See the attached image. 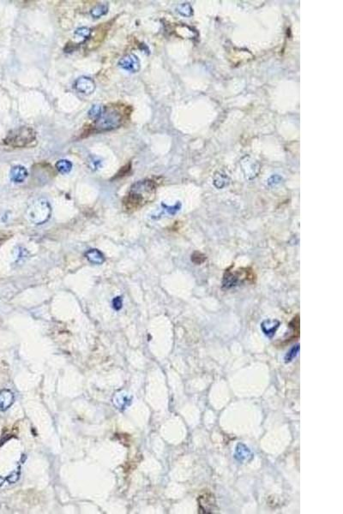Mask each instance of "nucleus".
Instances as JSON below:
<instances>
[{"label":"nucleus","instance_id":"f257e3e1","mask_svg":"<svg viewBox=\"0 0 343 514\" xmlns=\"http://www.w3.org/2000/svg\"><path fill=\"white\" fill-rule=\"evenodd\" d=\"M156 184L151 179L135 183L123 200V207L128 213L139 210L156 197Z\"/></svg>","mask_w":343,"mask_h":514},{"label":"nucleus","instance_id":"f03ea898","mask_svg":"<svg viewBox=\"0 0 343 514\" xmlns=\"http://www.w3.org/2000/svg\"><path fill=\"white\" fill-rule=\"evenodd\" d=\"M126 112L121 107H103V111L94 123L96 132L111 131L120 127L126 119Z\"/></svg>","mask_w":343,"mask_h":514},{"label":"nucleus","instance_id":"7ed1b4c3","mask_svg":"<svg viewBox=\"0 0 343 514\" xmlns=\"http://www.w3.org/2000/svg\"><path fill=\"white\" fill-rule=\"evenodd\" d=\"M36 141V133L32 128L19 127L10 131L6 138L4 139V144L6 147L13 148H22L31 146Z\"/></svg>","mask_w":343,"mask_h":514},{"label":"nucleus","instance_id":"20e7f679","mask_svg":"<svg viewBox=\"0 0 343 514\" xmlns=\"http://www.w3.org/2000/svg\"><path fill=\"white\" fill-rule=\"evenodd\" d=\"M255 275L250 269H241L236 271L227 270L223 277L222 286L225 289H230L244 282H253Z\"/></svg>","mask_w":343,"mask_h":514},{"label":"nucleus","instance_id":"39448f33","mask_svg":"<svg viewBox=\"0 0 343 514\" xmlns=\"http://www.w3.org/2000/svg\"><path fill=\"white\" fill-rule=\"evenodd\" d=\"M51 215V207L46 200H39L29 208V220L35 224H43Z\"/></svg>","mask_w":343,"mask_h":514},{"label":"nucleus","instance_id":"423d86ee","mask_svg":"<svg viewBox=\"0 0 343 514\" xmlns=\"http://www.w3.org/2000/svg\"><path fill=\"white\" fill-rule=\"evenodd\" d=\"M118 66L121 69L126 70L128 72L136 73L139 72L140 69V60L139 57L135 54H127L118 61Z\"/></svg>","mask_w":343,"mask_h":514},{"label":"nucleus","instance_id":"0eeeda50","mask_svg":"<svg viewBox=\"0 0 343 514\" xmlns=\"http://www.w3.org/2000/svg\"><path fill=\"white\" fill-rule=\"evenodd\" d=\"M74 88L78 92L81 93L85 96H90L95 92L96 85H95V81L90 77L81 76L76 80Z\"/></svg>","mask_w":343,"mask_h":514},{"label":"nucleus","instance_id":"6e6552de","mask_svg":"<svg viewBox=\"0 0 343 514\" xmlns=\"http://www.w3.org/2000/svg\"><path fill=\"white\" fill-rule=\"evenodd\" d=\"M11 180L16 184H21L25 181L28 177V170L23 165H15L11 170Z\"/></svg>","mask_w":343,"mask_h":514},{"label":"nucleus","instance_id":"1a4fd4ad","mask_svg":"<svg viewBox=\"0 0 343 514\" xmlns=\"http://www.w3.org/2000/svg\"><path fill=\"white\" fill-rule=\"evenodd\" d=\"M14 401V396L12 392L4 390L0 392V410H6L12 405Z\"/></svg>","mask_w":343,"mask_h":514},{"label":"nucleus","instance_id":"9d476101","mask_svg":"<svg viewBox=\"0 0 343 514\" xmlns=\"http://www.w3.org/2000/svg\"><path fill=\"white\" fill-rule=\"evenodd\" d=\"M86 257L88 260L93 264H102L105 262V257L98 249H90L86 253Z\"/></svg>","mask_w":343,"mask_h":514},{"label":"nucleus","instance_id":"9b49d317","mask_svg":"<svg viewBox=\"0 0 343 514\" xmlns=\"http://www.w3.org/2000/svg\"><path fill=\"white\" fill-rule=\"evenodd\" d=\"M73 163L68 159H60L56 163L57 170L62 174H68L73 170Z\"/></svg>","mask_w":343,"mask_h":514},{"label":"nucleus","instance_id":"f8f14e48","mask_svg":"<svg viewBox=\"0 0 343 514\" xmlns=\"http://www.w3.org/2000/svg\"><path fill=\"white\" fill-rule=\"evenodd\" d=\"M107 12H108V6L104 4H101V5L100 4L91 9L90 14L94 18H100L107 14Z\"/></svg>","mask_w":343,"mask_h":514},{"label":"nucleus","instance_id":"ddd939ff","mask_svg":"<svg viewBox=\"0 0 343 514\" xmlns=\"http://www.w3.org/2000/svg\"><path fill=\"white\" fill-rule=\"evenodd\" d=\"M178 12L179 14L186 17V18H190V16H192L193 14V10L191 8L190 4L185 3L181 4L178 6Z\"/></svg>","mask_w":343,"mask_h":514},{"label":"nucleus","instance_id":"4468645a","mask_svg":"<svg viewBox=\"0 0 343 514\" xmlns=\"http://www.w3.org/2000/svg\"><path fill=\"white\" fill-rule=\"evenodd\" d=\"M228 177L225 176L224 174H217L216 177H215V179H214V185H216L218 189L225 187L226 185H228Z\"/></svg>","mask_w":343,"mask_h":514},{"label":"nucleus","instance_id":"2eb2a0df","mask_svg":"<svg viewBox=\"0 0 343 514\" xmlns=\"http://www.w3.org/2000/svg\"><path fill=\"white\" fill-rule=\"evenodd\" d=\"M102 111H103V107L95 105V106H93L91 107V109L89 112V116H90V118H91V119L96 120L101 116Z\"/></svg>","mask_w":343,"mask_h":514},{"label":"nucleus","instance_id":"dca6fc26","mask_svg":"<svg viewBox=\"0 0 343 514\" xmlns=\"http://www.w3.org/2000/svg\"><path fill=\"white\" fill-rule=\"evenodd\" d=\"M205 260H206V256H205L204 254H202L201 252H194L192 255H191V261H192L194 263H196V265L201 264V263H203Z\"/></svg>","mask_w":343,"mask_h":514},{"label":"nucleus","instance_id":"f3484780","mask_svg":"<svg viewBox=\"0 0 343 514\" xmlns=\"http://www.w3.org/2000/svg\"><path fill=\"white\" fill-rule=\"evenodd\" d=\"M75 34L78 36L87 39V38L90 37V35L92 34V31L89 28H80V29H77Z\"/></svg>","mask_w":343,"mask_h":514},{"label":"nucleus","instance_id":"a211bd4d","mask_svg":"<svg viewBox=\"0 0 343 514\" xmlns=\"http://www.w3.org/2000/svg\"><path fill=\"white\" fill-rule=\"evenodd\" d=\"M282 180H283L282 177L276 174V175H273V176L269 178V179L268 180V185H269V186H274V185L280 184V183L282 182Z\"/></svg>","mask_w":343,"mask_h":514},{"label":"nucleus","instance_id":"6ab92c4d","mask_svg":"<svg viewBox=\"0 0 343 514\" xmlns=\"http://www.w3.org/2000/svg\"><path fill=\"white\" fill-rule=\"evenodd\" d=\"M117 305H118V308H119V309H120L122 307V302L119 298H117L115 300L113 301V306H114V308H116Z\"/></svg>","mask_w":343,"mask_h":514},{"label":"nucleus","instance_id":"aec40b11","mask_svg":"<svg viewBox=\"0 0 343 514\" xmlns=\"http://www.w3.org/2000/svg\"><path fill=\"white\" fill-rule=\"evenodd\" d=\"M91 164H92V165H91V166H92L93 169H94V167L95 168L98 167L99 165H100V164H101V160H100V159H97V160H95V158H94V159H93V160H91Z\"/></svg>","mask_w":343,"mask_h":514},{"label":"nucleus","instance_id":"412c9836","mask_svg":"<svg viewBox=\"0 0 343 514\" xmlns=\"http://www.w3.org/2000/svg\"><path fill=\"white\" fill-rule=\"evenodd\" d=\"M3 482H4L3 478H1V477H0V486L3 484Z\"/></svg>","mask_w":343,"mask_h":514}]
</instances>
